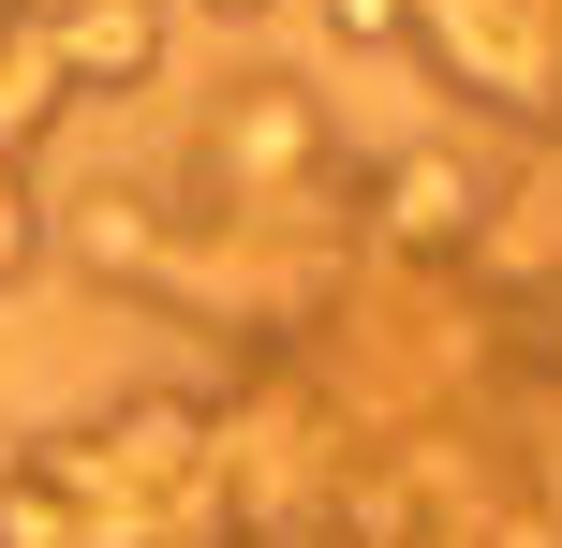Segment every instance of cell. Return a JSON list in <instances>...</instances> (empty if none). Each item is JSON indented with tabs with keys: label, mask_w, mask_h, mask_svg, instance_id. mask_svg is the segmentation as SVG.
Segmentation results:
<instances>
[{
	"label": "cell",
	"mask_w": 562,
	"mask_h": 548,
	"mask_svg": "<svg viewBox=\"0 0 562 548\" xmlns=\"http://www.w3.org/2000/svg\"><path fill=\"white\" fill-rule=\"evenodd\" d=\"M370 223H385V253H474L488 237V164L474 148H400L370 178Z\"/></svg>",
	"instance_id": "cell-1"
},
{
	"label": "cell",
	"mask_w": 562,
	"mask_h": 548,
	"mask_svg": "<svg viewBox=\"0 0 562 548\" xmlns=\"http://www.w3.org/2000/svg\"><path fill=\"white\" fill-rule=\"evenodd\" d=\"M45 45L75 89H148L164 75V0H45Z\"/></svg>",
	"instance_id": "cell-2"
},
{
	"label": "cell",
	"mask_w": 562,
	"mask_h": 548,
	"mask_svg": "<svg viewBox=\"0 0 562 548\" xmlns=\"http://www.w3.org/2000/svg\"><path fill=\"white\" fill-rule=\"evenodd\" d=\"M340 45H415V0H326Z\"/></svg>",
	"instance_id": "cell-3"
},
{
	"label": "cell",
	"mask_w": 562,
	"mask_h": 548,
	"mask_svg": "<svg viewBox=\"0 0 562 548\" xmlns=\"http://www.w3.org/2000/svg\"><path fill=\"white\" fill-rule=\"evenodd\" d=\"M30 253H45V223H30V178L0 164V282H30Z\"/></svg>",
	"instance_id": "cell-4"
},
{
	"label": "cell",
	"mask_w": 562,
	"mask_h": 548,
	"mask_svg": "<svg viewBox=\"0 0 562 548\" xmlns=\"http://www.w3.org/2000/svg\"><path fill=\"white\" fill-rule=\"evenodd\" d=\"M207 15H267V0H207Z\"/></svg>",
	"instance_id": "cell-5"
}]
</instances>
